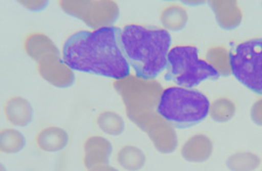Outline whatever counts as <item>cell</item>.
<instances>
[{
	"instance_id": "cell-12",
	"label": "cell",
	"mask_w": 262,
	"mask_h": 171,
	"mask_svg": "<svg viewBox=\"0 0 262 171\" xmlns=\"http://www.w3.org/2000/svg\"><path fill=\"white\" fill-rule=\"evenodd\" d=\"M212 152V143L206 135L199 134L189 139L182 148V156L186 161L202 163L209 159Z\"/></svg>"
},
{
	"instance_id": "cell-24",
	"label": "cell",
	"mask_w": 262,
	"mask_h": 171,
	"mask_svg": "<svg viewBox=\"0 0 262 171\" xmlns=\"http://www.w3.org/2000/svg\"><path fill=\"white\" fill-rule=\"evenodd\" d=\"M90 171H118L112 167H109L107 165H101V166H96L94 168H92Z\"/></svg>"
},
{
	"instance_id": "cell-8",
	"label": "cell",
	"mask_w": 262,
	"mask_h": 171,
	"mask_svg": "<svg viewBox=\"0 0 262 171\" xmlns=\"http://www.w3.org/2000/svg\"><path fill=\"white\" fill-rule=\"evenodd\" d=\"M36 62L38 63L37 70L41 77L55 87L68 88L73 84L75 77L72 69L60 59L57 48L43 54L36 60Z\"/></svg>"
},
{
	"instance_id": "cell-18",
	"label": "cell",
	"mask_w": 262,
	"mask_h": 171,
	"mask_svg": "<svg viewBox=\"0 0 262 171\" xmlns=\"http://www.w3.org/2000/svg\"><path fill=\"white\" fill-rule=\"evenodd\" d=\"M236 113L235 104L226 97L216 99L209 108V114L214 121L218 123H225L232 119Z\"/></svg>"
},
{
	"instance_id": "cell-7",
	"label": "cell",
	"mask_w": 262,
	"mask_h": 171,
	"mask_svg": "<svg viewBox=\"0 0 262 171\" xmlns=\"http://www.w3.org/2000/svg\"><path fill=\"white\" fill-rule=\"evenodd\" d=\"M60 8L83 20L92 29L111 27L119 17V7L114 2H59Z\"/></svg>"
},
{
	"instance_id": "cell-14",
	"label": "cell",
	"mask_w": 262,
	"mask_h": 171,
	"mask_svg": "<svg viewBox=\"0 0 262 171\" xmlns=\"http://www.w3.org/2000/svg\"><path fill=\"white\" fill-rule=\"evenodd\" d=\"M36 142L40 149L56 152L62 150L68 145L69 136L67 132L60 128L49 127L38 133Z\"/></svg>"
},
{
	"instance_id": "cell-11",
	"label": "cell",
	"mask_w": 262,
	"mask_h": 171,
	"mask_svg": "<svg viewBox=\"0 0 262 171\" xmlns=\"http://www.w3.org/2000/svg\"><path fill=\"white\" fill-rule=\"evenodd\" d=\"M112 151L111 144L104 138H90L85 144V165L87 168H94L106 165Z\"/></svg>"
},
{
	"instance_id": "cell-21",
	"label": "cell",
	"mask_w": 262,
	"mask_h": 171,
	"mask_svg": "<svg viewBox=\"0 0 262 171\" xmlns=\"http://www.w3.org/2000/svg\"><path fill=\"white\" fill-rule=\"evenodd\" d=\"M25 146L26 139L20 132L13 129H5L2 131V150L4 152H18Z\"/></svg>"
},
{
	"instance_id": "cell-22",
	"label": "cell",
	"mask_w": 262,
	"mask_h": 171,
	"mask_svg": "<svg viewBox=\"0 0 262 171\" xmlns=\"http://www.w3.org/2000/svg\"><path fill=\"white\" fill-rule=\"evenodd\" d=\"M251 117L253 122L259 126H262V99L257 100L252 107Z\"/></svg>"
},
{
	"instance_id": "cell-6",
	"label": "cell",
	"mask_w": 262,
	"mask_h": 171,
	"mask_svg": "<svg viewBox=\"0 0 262 171\" xmlns=\"http://www.w3.org/2000/svg\"><path fill=\"white\" fill-rule=\"evenodd\" d=\"M232 73L243 86L262 95V38L239 44L231 52Z\"/></svg>"
},
{
	"instance_id": "cell-2",
	"label": "cell",
	"mask_w": 262,
	"mask_h": 171,
	"mask_svg": "<svg viewBox=\"0 0 262 171\" xmlns=\"http://www.w3.org/2000/svg\"><path fill=\"white\" fill-rule=\"evenodd\" d=\"M121 45L136 75L155 79L168 66L171 36L167 30L128 25L122 30Z\"/></svg>"
},
{
	"instance_id": "cell-5",
	"label": "cell",
	"mask_w": 262,
	"mask_h": 171,
	"mask_svg": "<svg viewBox=\"0 0 262 171\" xmlns=\"http://www.w3.org/2000/svg\"><path fill=\"white\" fill-rule=\"evenodd\" d=\"M219 76L207 61L199 59L198 48L178 46L169 51L166 80L191 89L206 79L216 80Z\"/></svg>"
},
{
	"instance_id": "cell-23",
	"label": "cell",
	"mask_w": 262,
	"mask_h": 171,
	"mask_svg": "<svg viewBox=\"0 0 262 171\" xmlns=\"http://www.w3.org/2000/svg\"><path fill=\"white\" fill-rule=\"evenodd\" d=\"M25 7H27L28 9H30L31 11H36V6L38 7V8H40L41 10L47 6V2H37V3H33V2H20Z\"/></svg>"
},
{
	"instance_id": "cell-13",
	"label": "cell",
	"mask_w": 262,
	"mask_h": 171,
	"mask_svg": "<svg viewBox=\"0 0 262 171\" xmlns=\"http://www.w3.org/2000/svg\"><path fill=\"white\" fill-rule=\"evenodd\" d=\"M6 116L9 121L16 126L25 127L33 119V109L30 102L23 97H12L5 106Z\"/></svg>"
},
{
	"instance_id": "cell-3",
	"label": "cell",
	"mask_w": 262,
	"mask_h": 171,
	"mask_svg": "<svg viewBox=\"0 0 262 171\" xmlns=\"http://www.w3.org/2000/svg\"><path fill=\"white\" fill-rule=\"evenodd\" d=\"M209 108L208 98L200 91L169 87L163 91L157 112L172 127L184 129L203 122Z\"/></svg>"
},
{
	"instance_id": "cell-19",
	"label": "cell",
	"mask_w": 262,
	"mask_h": 171,
	"mask_svg": "<svg viewBox=\"0 0 262 171\" xmlns=\"http://www.w3.org/2000/svg\"><path fill=\"white\" fill-rule=\"evenodd\" d=\"M260 164V159L254 153H237L226 161L227 167L232 171H252Z\"/></svg>"
},
{
	"instance_id": "cell-16",
	"label": "cell",
	"mask_w": 262,
	"mask_h": 171,
	"mask_svg": "<svg viewBox=\"0 0 262 171\" xmlns=\"http://www.w3.org/2000/svg\"><path fill=\"white\" fill-rule=\"evenodd\" d=\"M188 15L182 7L171 5L163 10L161 20L163 26L171 31H181L187 24Z\"/></svg>"
},
{
	"instance_id": "cell-17",
	"label": "cell",
	"mask_w": 262,
	"mask_h": 171,
	"mask_svg": "<svg viewBox=\"0 0 262 171\" xmlns=\"http://www.w3.org/2000/svg\"><path fill=\"white\" fill-rule=\"evenodd\" d=\"M117 161L126 170L137 171L145 165L146 159L141 149L134 146H126L119 151Z\"/></svg>"
},
{
	"instance_id": "cell-4",
	"label": "cell",
	"mask_w": 262,
	"mask_h": 171,
	"mask_svg": "<svg viewBox=\"0 0 262 171\" xmlns=\"http://www.w3.org/2000/svg\"><path fill=\"white\" fill-rule=\"evenodd\" d=\"M113 86L125 102L129 118L145 131L147 125L158 114L155 108H158L164 91L161 83L155 79L146 80L129 75L116 80Z\"/></svg>"
},
{
	"instance_id": "cell-20",
	"label": "cell",
	"mask_w": 262,
	"mask_h": 171,
	"mask_svg": "<svg viewBox=\"0 0 262 171\" xmlns=\"http://www.w3.org/2000/svg\"><path fill=\"white\" fill-rule=\"evenodd\" d=\"M97 124L105 133L111 135H120L125 128L123 118L114 112H104L98 115Z\"/></svg>"
},
{
	"instance_id": "cell-10",
	"label": "cell",
	"mask_w": 262,
	"mask_h": 171,
	"mask_svg": "<svg viewBox=\"0 0 262 171\" xmlns=\"http://www.w3.org/2000/svg\"><path fill=\"white\" fill-rule=\"evenodd\" d=\"M216 15V19L219 26L224 30L236 29L242 20V12L237 2H227V0H215L209 2Z\"/></svg>"
},
{
	"instance_id": "cell-9",
	"label": "cell",
	"mask_w": 262,
	"mask_h": 171,
	"mask_svg": "<svg viewBox=\"0 0 262 171\" xmlns=\"http://www.w3.org/2000/svg\"><path fill=\"white\" fill-rule=\"evenodd\" d=\"M145 131L148 133L157 150L163 153L172 152L178 145V138L171 127L162 116L156 114L147 125Z\"/></svg>"
},
{
	"instance_id": "cell-1",
	"label": "cell",
	"mask_w": 262,
	"mask_h": 171,
	"mask_svg": "<svg viewBox=\"0 0 262 171\" xmlns=\"http://www.w3.org/2000/svg\"><path fill=\"white\" fill-rule=\"evenodd\" d=\"M121 35L122 30L116 27L76 32L63 45V61L74 71L123 79L130 75V65Z\"/></svg>"
},
{
	"instance_id": "cell-15",
	"label": "cell",
	"mask_w": 262,
	"mask_h": 171,
	"mask_svg": "<svg viewBox=\"0 0 262 171\" xmlns=\"http://www.w3.org/2000/svg\"><path fill=\"white\" fill-rule=\"evenodd\" d=\"M207 62L221 76H228L232 74L231 66V53L223 47H214L207 51Z\"/></svg>"
}]
</instances>
